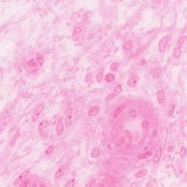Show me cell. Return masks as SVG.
<instances>
[{
	"label": "cell",
	"instance_id": "1",
	"mask_svg": "<svg viewBox=\"0 0 187 187\" xmlns=\"http://www.w3.org/2000/svg\"><path fill=\"white\" fill-rule=\"evenodd\" d=\"M45 108V104L43 103L39 104L38 107L36 108V109L34 110V111L33 112V114H32V122L35 123V122L38 121V118L40 117V114L42 113V112L43 111Z\"/></svg>",
	"mask_w": 187,
	"mask_h": 187
},
{
	"label": "cell",
	"instance_id": "2",
	"mask_svg": "<svg viewBox=\"0 0 187 187\" xmlns=\"http://www.w3.org/2000/svg\"><path fill=\"white\" fill-rule=\"evenodd\" d=\"M72 117H73V108H72V107H69L66 109L65 116V124L67 127H69L72 125Z\"/></svg>",
	"mask_w": 187,
	"mask_h": 187
},
{
	"label": "cell",
	"instance_id": "3",
	"mask_svg": "<svg viewBox=\"0 0 187 187\" xmlns=\"http://www.w3.org/2000/svg\"><path fill=\"white\" fill-rule=\"evenodd\" d=\"M170 40V37L169 35L164 36V38H162L160 40L159 45H158V48H159V50L160 51V53H164L167 44L168 43Z\"/></svg>",
	"mask_w": 187,
	"mask_h": 187
},
{
	"label": "cell",
	"instance_id": "4",
	"mask_svg": "<svg viewBox=\"0 0 187 187\" xmlns=\"http://www.w3.org/2000/svg\"><path fill=\"white\" fill-rule=\"evenodd\" d=\"M122 92V85L118 84V85H117V86H115V88H114V89H113V91H112V93L110 94H109V95L108 96V100H112L113 98H115L116 96H117L118 95H119Z\"/></svg>",
	"mask_w": 187,
	"mask_h": 187
},
{
	"label": "cell",
	"instance_id": "5",
	"mask_svg": "<svg viewBox=\"0 0 187 187\" xmlns=\"http://www.w3.org/2000/svg\"><path fill=\"white\" fill-rule=\"evenodd\" d=\"M139 80H140V78L138 77V75H132L131 77L129 78L128 81H127V86H128L130 88H133V87L136 86L138 84Z\"/></svg>",
	"mask_w": 187,
	"mask_h": 187
},
{
	"label": "cell",
	"instance_id": "6",
	"mask_svg": "<svg viewBox=\"0 0 187 187\" xmlns=\"http://www.w3.org/2000/svg\"><path fill=\"white\" fill-rule=\"evenodd\" d=\"M28 173H29V170H26L24 171L23 172H21V173L18 176V177L15 180L14 185H15V186L19 185L24 179H26V176H28Z\"/></svg>",
	"mask_w": 187,
	"mask_h": 187
},
{
	"label": "cell",
	"instance_id": "7",
	"mask_svg": "<svg viewBox=\"0 0 187 187\" xmlns=\"http://www.w3.org/2000/svg\"><path fill=\"white\" fill-rule=\"evenodd\" d=\"M56 132L58 136H61L63 134L64 132V125L62 123V120L59 119V121L57 122L56 126Z\"/></svg>",
	"mask_w": 187,
	"mask_h": 187
},
{
	"label": "cell",
	"instance_id": "8",
	"mask_svg": "<svg viewBox=\"0 0 187 187\" xmlns=\"http://www.w3.org/2000/svg\"><path fill=\"white\" fill-rule=\"evenodd\" d=\"M99 110H100V108H99L98 105H93V106L90 107V108L88 109V115L90 117L95 116H96L98 114Z\"/></svg>",
	"mask_w": 187,
	"mask_h": 187
},
{
	"label": "cell",
	"instance_id": "9",
	"mask_svg": "<svg viewBox=\"0 0 187 187\" xmlns=\"http://www.w3.org/2000/svg\"><path fill=\"white\" fill-rule=\"evenodd\" d=\"M162 154V148H159L156 150V151L155 152V154L153 156V162L154 164H157L160 161Z\"/></svg>",
	"mask_w": 187,
	"mask_h": 187
},
{
	"label": "cell",
	"instance_id": "10",
	"mask_svg": "<svg viewBox=\"0 0 187 187\" xmlns=\"http://www.w3.org/2000/svg\"><path fill=\"white\" fill-rule=\"evenodd\" d=\"M156 99L159 104H162L165 99V93L163 90H159L156 92Z\"/></svg>",
	"mask_w": 187,
	"mask_h": 187
},
{
	"label": "cell",
	"instance_id": "11",
	"mask_svg": "<svg viewBox=\"0 0 187 187\" xmlns=\"http://www.w3.org/2000/svg\"><path fill=\"white\" fill-rule=\"evenodd\" d=\"M49 125H50V124H49V122L48 120L42 121L40 122V124H39V130H40V132H42L49 126Z\"/></svg>",
	"mask_w": 187,
	"mask_h": 187
},
{
	"label": "cell",
	"instance_id": "12",
	"mask_svg": "<svg viewBox=\"0 0 187 187\" xmlns=\"http://www.w3.org/2000/svg\"><path fill=\"white\" fill-rule=\"evenodd\" d=\"M125 104H120V105H118L116 109H115V110H114V112H113V117L114 118H117L121 113L123 111V110L125 108Z\"/></svg>",
	"mask_w": 187,
	"mask_h": 187
},
{
	"label": "cell",
	"instance_id": "13",
	"mask_svg": "<svg viewBox=\"0 0 187 187\" xmlns=\"http://www.w3.org/2000/svg\"><path fill=\"white\" fill-rule=\"evenodd\" d=\"M147 172H148V170L147 169H141L138 172H136V174L134 175V177L136 178H142L143 176H145L147 174Z\"/></svg>",
	"mask_w": 187,
	"mask_h": 187
},
{
	"label": "cell",
	"instance_id": "14",
	"mask_svg": "<svg viewBox=\"0 0 187 187\" xmlns=\"http://www.w3.org/2000/svg\"><path fill=\"white\" fill-rule=\"evenodd\" d=\"M153 154V151H148V152H145V153H142L140 155H138V158L139 159H148Z\"/></svg>",
	"mask_w": 187,
	"mask_h": 187
},
{
	"label": "cell",
	"instance_id": "15",
	"mask_svg": "<svg viewBox=\"0 0 187 187\" xmlns=\"http://www.w3.org/2000/svg\"><path fill=\"white\" fill-rule=\"evenodd\" d=\"M44 60H45V58H44L43 54H42L41 53H38L37 56H36V61L38 63V64L40 66L42 65L44 63Z\"/></svg>",
	"mask_w": 187,
	"mask_h": 187
},
{
	"label": "cell",
	"instance_id": "16",
	"mask_svg": "<svg viewBox=\"0 0 187 187\" xmlns=\"http://www.w3.org/2000/svg\"><path fill=\"white\" fill-rule=\"evenodd\" d=\"M64 168L61 167V168H59L58 170L56 172L55 176H54V178H55V179H58V178H60L63 175H64Z\"/></svg>",
	"mask_w": 187,
	"mask_h": 187
},
{
	"label": "cell",
	"instance_id": "17",
	"mask_svg": "<svg viewBox=\"0 0 187 187\" xmlns=\"http://www.w3.org/2000/svg\"><path fill=\"white\" fill-rule=\"evenodd\" d=\"M91 156H92V157L94 158V159L98 158L100 156V150L98 149L97 148H94L92 150V152H91Z\"/></svg>",
	"mask_w": 187,
	"mask_h": 187
},
{
	"label": "cell",
	"instance_id": "18",
	"mask_svg": "<svg viewBox=\"0 0 187 187\" xmlns=\"http://www.w3.org/2000/svg\"><path fill=\"white\" fill-rule=\"evenodd\" d=\"M54 149H55V146L54 145L49 146L45 150V155L46 156H50V154H53V152L54 151Z\"/></svg>",
	"mask_w": 187,
	"mask_h": 187
},
{
	"label": "cell",
	"instance_id": "19",
	"mask_svg": "<svg viewBox=\"0 0 187 187\" xmlns=\"http://www.w3.org/2000/svg\"><path fill=\"white\" fill-rule=\"evenodd\" d=\"M103 76H104V70L103 69H100L97 73V75L96 76V81L100 83L102 81L103 78Z\"/></svg>",
	"mask_w": 187,
	"mask_h": 187
},
{
	"label": "cell",
	"instance_id": "20",
	"mask_svg": "<svg viewBox=\"0 0 187 187\" xmlns=\"http://www.w3.org/2000/svg\"><path fill=\"white\" fill-rule=\"evenodd\" d=\"M115 80V75L111 73H108L104 76V80L108 83H111Z\"/></svg>",
	"mask_w": 187,
	"mask_h": 187
},
{
	"label": "cell",
	"instance_id": "21",
	"mask_svg": "<svg viewBox=\"0 0 187 187\" xmlns=\"http://www.w3.org/2000/svg\"><path fill=\"white\" fill-rule=\"evenodd\" d=\"M173 56L176 58H178L180 56V54H181V48L180 47H176L174 50H173Z\"/></svg>",
	"mask_w": 187,
	"mask_h": 187
},
{
	"label": "cell",
	"instance_id": "22",
	"mask_svg": "<svg viewBox=\"0 0 187 187\" xmlns=\"http://www.w3.org/2000/svg\"><path fill=\"white\" fill-rule=\"evenodd\" d=\"M132 48V43L131 41H128L123 45V49L125 51H129Z\"/></svg>",
	"mask_w": 187,
	"mask_h": 187
},
{
	"label": "cell",
	"instance_id": "23",
	"mask_svg": "<svg viewBox=\"0 0 187 187\" xmlns=\"http://www.w3.org/2000/svg\"><path fill=\"white\" fill-rule=\"evenodd\" d=\"M81 32H82V28H80V26H76V27H75V28L73 29V32H72L73 37L75 38V37L79 36L81 34Z\"/></svg>",
	"mask_w": 187,
	"mask_h": 187
},
{
	"label": "cell",
	"instance_id": "24",
	"mask_svg": "<svg viewBox=\"0 0 187 187\" xmlns=\"http://www.w3.org/2000/svg\"><path fill=\"white\" fill-rule=\"evenodd\" d=\"M186 40V36H181L180 38H179L178 40V47L181 48V46L185 43Z\"/></svg>",
	"mask_w": 187,
	"mask_h": 187
},
{
	"label": "cell",
	"instance_id": "25",
	"mask_svg": "<svg viewBox=\"0 0 187 187\" xmlns=\"http://www.w3.org/2000/svg\"><path fill=\"white\" fill-rule=\"evenodd\" d=\"M118 67H119V64L117 62H113L110 66V70L113 72H117L118 70Z\"/></svg>",
	"mask_w": 187,
	"mask_h": 187
},
{
	"label": "cell",
	"instance_id": "26",
	"mask_svg": "<svg viewBox=\"0 0 187 187\" xmlns=\"http://www.w3.org/2000/svg\"><path fill=\"white\" fill-rule=\"evenodd\" d=\"M125 142H126V139H125V138L122 137V138H121L119 140H118L117 144H116V146H117V147H122V146H123L125 144Z\"/></svg>",
	"mask_w": 187,
	"mask_h": 187
},
{
	"label": "cell",
	"instance_id": "27",
	"mask_svg": "<svg viewBox=\"0 0 187 187\" xmlns=\"http://www.w3.org/2000/svg\"><path fill=\"white\" fill-rule=\"evenodd\" d=\"M175 110H176V105L174 104H172L171 106H170V109H169V112H168V115L170 117H171V116H172V115H173V113L175 112Z\"/></svg>",
	"mask_w": 187,
	"mask_h": 187
},
{
	"label": "cell",
	"instance_id": "28",
	"mask_svg": "<svg viewBox=\"0 0 187 187\" xmlns=\"http://www.w3.org/2000/svg\"><path fill=\"white\" fill-rule=\"evenodd\" d=\"M30 184V180H28V179H24L20 184H19V186L21 187H26L28 186V184Z\"/></svg>",
	"mask_w": 187,
	"mask_h": 187
},
{
	"label": "cell",
	"instance_id": "29",
	"mask_svg": "<svg viewBox=\"0 0 187 187\" xmlns=\"http://www.w3.org/2000/svg\"><path fill=\"white\" fill-rule=\"evenodd\" d=\"M180 155L183 158L186 157V149L185 148V147H181L180 150Z\"/></svg>",
	"mask_w": 187,
	"mask_h": 187
},
{
	"label": "cell",
	"instance_id": "30",
	"mask_svg": "<svg viewBox=\"0 0 187 187\" xmlns=\"http://www.w3.org/2000/svg\"><path fill=\"white\" fill-rule=\"evenodd\" d=\"M75 185V179H72L71 180L67 181V183L65 184V186L66 187H72Z\"/></svg>",
	"mask_w": 187,
	"mask_h": 187
},
{
	"label": "cell",
	"instance_id": "31",
	"mask_svg": "<svg viewBox=\"0 0 187 187\" xmlns=\"http://www.w3.org/2000/svg\"><path fill=\"white\" fill-rule=\"evenodd\" d=\"M92 73H88L86 76V78H85V81L86 83H88L92 80Z\"/></svg>",
	"mask_w": 187,
	"mask_h": 187
},
{
	"label": "cell",
	"instance_id": "32",
	"mask_svg": "<svg viewBox=\"0 0 187 187\" xmlns=\"http://www.w3.org/2000/svg\"><path fill=\"white\" fill-rule=\"evenodd\" d=\"M130 116L132 117V118H135L136 117V116H137V112L135 110H131L130 112Z\"/></svg>",
	"mask_w": 187,
	"mask_h": 187
},
{
	"label": "cell",
	"instance_id": "33",
	"mask_svg": "<svg viewBox=\"0 0 187 187\" xmlns=\"http://www.w3.org/2000/svg\"><path fill=\"white\" fill-rule=\"evenodd\" d=\"M147 125H148V122L147 121H144L142 124V128L143 129H146L147 128Z\"/></svg>",
	"mask_w": 187,
	"mask_h": 187
},
{
	"label": "cell",
	"instance_id": "34",
	"mask_svg": "<svg viewBox=\"0 0 187 187\" xmlns=\"http://www.w3.org/2000/svg\"><path fill=\"white\" fill-rule=\"evenodd\" d=\"M94 183H95V180H93L90 181V183H88V184H86V186H94Z\"/></svg>",
	"mask_w": 187,
	"mask_h": 187
},
{
	"label": "cell",
	"instance_id": "35",
	"mask_svg": "<svg viewBox=\"0 0 187 187\" xmlns=\"http://www.w3.org/2000/svg\"><path fill=\"white\" fill-rule=\"evenodd\" d=\"M28 186H37V184L35 183H31V184H28Z\"/></svg>",
	"mask_w": 187,
	"mask_h": 187
}]
</instances>
